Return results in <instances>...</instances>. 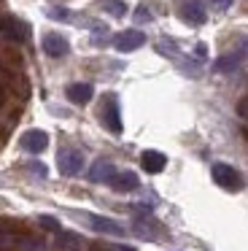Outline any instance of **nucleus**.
I'll return each instance as SVG.
<instances>
[{"mask_svg":"<svg viewBox=\"0 0 248 251\" xmlns=\"http://www.w3.org/2000/svg\"><path fill=\"white\" fill-rule=\"evenodd\" d=\"M246 60H248V38H240L229 51H224V54L213 62V71L216 73H235Z\"/></svg>","mask_w":248,"mask_h":251,"instance_id":"obj_1","label":"nucleus"},{"mask_svg":"<svg viewBox=\"0 0 248 251\" xmlns=\"http://www.w3.org/2000/svg\"><path fill=\"white\" fill-rule=\"evenodd\" d=\"M210 176H213V181L219 186H224L226 192H240L243 189V176L226 162H216L213 168H210Z\"/></svg>","mask_w":248,"mask_h":251,"instance_id":"obj_2","label":"nucleus"},{"mask_svg":"<svg viewBox=\"0 0 248 251\" xmlns=\"http://www.w3.org/2000/svg\"><path fill=\"white\" fill-rule=\"evenodd\" d=\"M0 35L8 41H14V44H25L27 38H30V25L22 22L19 17H0Z\"/></svg>","mask_w":248,"mask_h":251,"instance_id":"obj_3","label":"nucleus"},{"mask_svg":"<svg viewBox=\"0 0 248 251\" xmlns=\"http://www.w3.org/2000/svg\"><path fill=\"white\" fill-rule=\"evenodd\" d=\"M102 125H105V130L113 132V135H119V132L124 130V125H122V111H119V98H116V95H105V100H102Z\"/></svg>","mask_w":248,"mask_h":251,"instance_id":"obj_4","label":"nucleus"},{"mask_svg":"<svg viewBox=\"0 0 248 251\" xmlns=\"http://www.w3.org/2000/svg\"><path fill=\"white\" fill-rule=\"evenodd\" d=\"M57 165L62 176H78L84 170V154L78 149H62L57 157Z\"/></svg>","mask_w":248,"mask_h":251,"instance_id":"obj_5","label":"nucleus"},{"mask_svg":"<svg viewBox=\"0 0 248 251\" xmlns=\"http://www.w3.org/2000/svg\"><path fill=\"white\" fill-rule=\"evenodd\" d=\"M178 14H181V19L186 25H192V27H199V25H205V19H208V11H205L202 0H181Z\"/></svg>","mask_w":248,"mask_h":251,"instance_id":"obj_6","label":"nucleus"},{"mask_svg":"<svg viewBox=\"0 0 248 251\" xmlns=\"http://www.w3.org/2000/svg\"><path fill=\"white\" fill-rule=\"evenodd\" d=\"M86 224H89L92 229H97V232L102 235H116V238H122L127 229L122 227L119 222H113V219H105V216H95V213H86V216H81Z\"/></svg>","mask_w":248,"mask_h":251,"instance_id":"obj_7","label":"nucleus"},{"mask_svg":"<svg viewBox=\"0 0 248 251\" xmlns=\"http://www.w3.org/2000/svg\"><path fill=\"white\" fill-rule=\"evenodd\" d=\"M41 49L46 51L49 57H54V60H57V57H65L70 51V44H68V38H65V35H59V33H46L41 38Z\"/></svg>","mask_w":248,"mask_h":251,"instance_id":"obj_8","label":"nucleus"},{"mask_svg":"<svg viewBox=\"0 0 248 251\" xmlns=\"http://www.w3.org/2000/svg\"><path fill=\"white\" fill-rule=\"evenodd\" d=\"M143 44H146V35L140 33V30H124V33H119L116 38H113L116 51H135Z\"/></svg>","mask_w":248,"mask_h":251,"instance_id":"obj_9","label":"nucleus"},{"mask_svg":"<svg viewBox=\"0 0 248 251\" xmlns=\"http://www.w3.org/2000/svg\"><path fill=\"white\" fill-rule=\"evenodd\" d=\"M22 149L25 151H30V154H41L43 149L49 146V135L43 130H27L25 135H22Z\"/></svg>","mask_w":248,"mask_h":251,"instance_id":"obj_10","label":"nucleus"},{"mask_svg":"<svg viewBox=\"0 0 248 251\" xmlns=\"http://www.w3.org/2000/svg\"><path fill=\"white\" fill-rule=\"evenodd\" d=\"M108 184H111L113 192H135V189H140V178L132 173V170H119Z\"/></svg>","mask_w":248,"mask_h":251,"instance_id":"obj_11","label":"nucleus"},{"mask_svg":"<svg viewBox=\"0 0 248 251\" xmlns=\"http://www.w3.org/2000/svg\"><path fill=\"white\" fill-rule=\"evenodd\" d=\"M116 173L119 170H116V165H113L111 159H97V162L89 168V181H95V184H102V181H105L108 184Z\"/></svg>","mask_w":248,"mask_h":251,"instance_id":"obj_12","label":"nucleus"},{"mask_svg":"<svg viewBox=\"0 0 248 251\" xmlns=\"http://www.w3.org/2000/svg\"><path fill=\"white\" fill-rule=\"evenodd\" d=\"M140 165H143L146 173H162L167 165V157L162 151H154V149H146L143 154H140Z\"/></svg>","mask_w":248,"mask_h":251,"instance_id":"obj_13","label":"nucleus"},{"mask_svg":"<svg viewBox=\"0 0 248 251\" xmlns=\"http://www.w3.org/2000/svg\"><path fill=\"white\" fill-rule=\"evenodd\" d=\"M92 95H95L92 84L78 81V84H70V87H68V100H70V103H75V105H86L92 100Z\"/></svg>","mask_w":248,"mask_h":251,"instance_id":"obj_14","label":"nucleus"},{"mask_svg":"<svg viewBox=\"0 0 248 251\" xmlns=\"http://www.w3.org/2000/svg\"><path fill=\"white\" fill-rule=\"evenodd\" d=\"M16 251H49V243L38 235H25V238H19Z\"/></svg>","mask_w":248,"mask_h":251,"instance_id":"obj_15","label":"nucleus"},{"mask_svg":"<svg viewBox=\"0 0 248 251\" xmlns=\"http://www.w3.org/2000/svg\"><path fill=\"white\" fill-rule=\"evenodd\" d=\"M16 246H19V235L11 227L0 224V251H16Z\"/></svg>","mask_w":248,"mask_h":251,"instance_id":"obj_16","label":"nucleus"},{"mask_svg":"<svg viewBox=\"0 0 248 251\" xmlns=\"http://www.w3.org/2000/svg\"><path fill=\"white\" fill-rule=\"evenodd\" d=\"M57 246H59V249H65V251H75V249L84 246V240H81L75 232H62V229H59V232H57Z\"/></svg>","mask_w":248,"mask_h":251,"instance_id":"obj_17","label":"nucleus"},{"mask_svg":"<svg viewBox=\"0 0 248 251\" xmlns=\"http://www.w3.org/2000/svg\"><path fill=\"white\" fill-rule=\"evenodd\" d=\"M97 6H100L105 14H111V17H116V19L127 14V3H124V0H100Z\"/></svg>","mask_w":248,"mask_h":251,"instance_id":"obj_18","label":"nucleus"},{"mask_svg":"<svg viewBox=\"0 0 248 251\" xmlns=\"http://www.w3.org/2000/svg\"><path fill=\"white\" fill-rule=\"evenodd\" d=\"M156 51H162V54H167V57H178V46L167 38H162L159 44H156Z\"/></svg>","mask_w":248,"mask_h":251,"instance_id":"obj_19","label":"nucleus"},{"mask_svg":"<svg viewBox=\"0 0 248 251\" xmlns=\"http://www.w3.org/2000/svg\"><path fill=\"white\" fill-rule=\"evenodd\" d=\"M49 17L57 19V22H68L70 11H68V8H62V6H54V8H49Z\"/></svg>","mask_w":248,"mask_h":251,"instance_id":"obj_20","label":"nucleus"},{"mask_svg":"<svg viewBox=\"0 0 248 251\" xmlns=\"http://www.w3.org/2000/svg\"><path fill=\"white\" fill-rule=\"evenodd\" d=\"M27 170H30L32 176H38V178H46V173H49L43 162H27Z\"/></svg>","mask_w":248,"mask_h":251,"instance_id":"obj_21","label":"nucleus"},{"mask_svg":"<svg viewBox=\"0 0 248 251\" xmlns=\"http://www.w3.org/2000/svg\"><path fill=\"white\" fill-rule=\"evenodd\" d=\"M38 222H41L43 227H49V229H54V232H59V222H57V219H51V216H38Z\"/></svg>","mask_w":248,"mask_h":251,"instance_id":"obj_22","label":"nucleus"},{"mask_svg":"<svg viewBox=\"0 0 248 251\" xmlns=\"http://www.w3.org/2000/svg\"><path fill=\"white\" fill-rule=\"evenodd\" d=\"M210 3L216 6V11H226V8H232V3H235V0H210Z\"/></svg>","mask_w":248,"mask_h":251,"instance_id":"obj_23","label":"nucleus"},{"mask_svg":"<svg viewBox=\"0 0 248 251\" xmlns=\"http://www.w3.org/2000/svg\"><path fill=\"white\" fill-rule=\"evenodd\" d=\"M237 114H240V116H243V119H246V122H248V98H243V100H240V103H237Z\"/></svg>","mask_w":248,"mask_h":251,"instance_id":"obj_24","label":"nucleus"},{"mask_svg":"<svg viewBox=\"0 0 248 251\" xmlns=\"http://www.w3.org/2000/svg\"><path fill=\"white\" fill-rule=\"evenodd\" d=\"M135 19H138V22H149V19H151V14L146 11V6H140L138 11H135Z\"/></svg>","mask_w":248,"mask_h":251,"instance_id":"obj_25","label":"nucleus"},{"mask_svg":"<svg viewBox=\"0 0 248 251\" xmlns=\"http://www.w3.org/2000/svg\"><path fill=\"white\" fill-rule=\"evenodd\" d=\"M194 54H197V60H205V57H208V46L197 44V46H194Z\"/></svg>","mask_w":248,"mask_h":251,"instance_id":"obj_26","label":"nucleus"},{"mask_svg":"<svg viewBox=\"0 0 248 251\" xmlns=\"http://www.w3.org/2000/svg\"><path fill=\"white\" fill-rule=\"evenodd\" d=\"M108 251H135L132 246H113V249H108Z\"/></svg>","mask_w":248,"mask_h":251,"instance_id":"obj_27","label":"nucleus"},{"mask_svg":"<svg viewBox=\"0 0 248 251\" xmlns=\"http://www.w3.org/2000/svg\"><path fill=\"white\" fill-rule=\"evenodd\" d=\"M0 103H3V92H0Z\"/></svg>","mask_w":248,"mask_h":251,"instance_id":"obj_28","label":"nucleus"}]
</instances>
